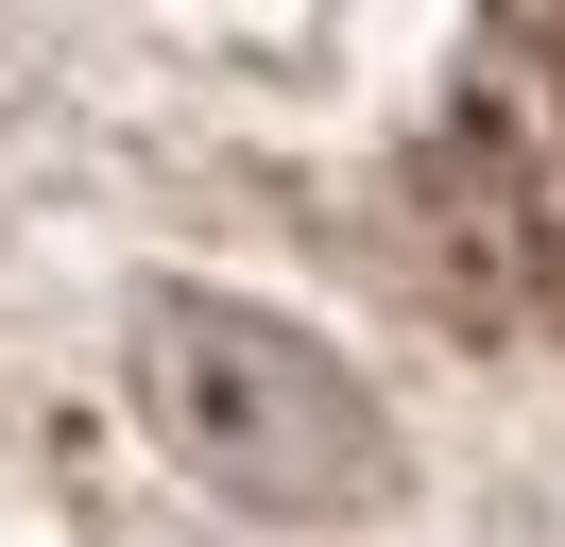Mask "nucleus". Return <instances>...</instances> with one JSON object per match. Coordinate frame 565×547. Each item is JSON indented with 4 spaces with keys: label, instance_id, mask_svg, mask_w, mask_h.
<instances>
[{
    "label": "nucleus",
    "instance_id": "1",
    "mask_svg": "<svg viewBox=\"0 0 565 547\" xmlns=\"http://www.w3.org/2000/svg\"><path fill=\"white\" fill-rule=\"evenodd\" d=\"M138 394H154V428H172L223 496H257V513H360L394 479L360 376L309 360L291 325H257V308H223V291H154L138 308Z\"/></svg>",
    "mask_w": 565,
    "mask_h": 547
},
{
    "label": "nucleus",
    "instance_id": "2",
    "mask_svg": "<svg viewBox=\"0 0 565 547\" xmlns=\"http://www.w3.org/2000/svg\"><path fill=\"white\" fill-rule=\"evenodd\" d=\"M412 223H428L446 308L565 342V18L480 34V86L446 103V137L412 171Z\"/></svg>",
    "mask_w": 565,
    "mask_h": 547
}]
</instances>
